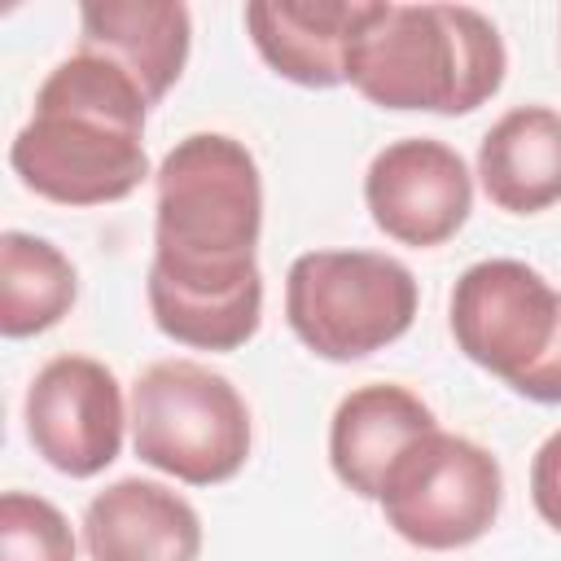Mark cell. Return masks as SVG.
I'll list each match as a JSON object with an SVG mask.
<instances>
[{"label":"cell","instance_id":"cell-1","mask_svg":"<svg viewBox=\"0 0 561 561\" xmlns=\"http://www.w3.org/2000/svg\"><path fill=\"white\" fill-rule=\"evenodd\" d=\"M153 324L193 351H237L263 320V175L224 131H193L153 171Z\"/></svg>","mask_w":561,"mask_h":561},{"label":"cell","instance_id":"cell-2","mask_svg":"<svg viewBox=\"0 0 561 561\" xmlns=\"http://www.w3.org/2000/svg\"><path fill=\"white\" fill-rule=\"evenodd\" d=\"M149 101L114 61L75 48L48 70L35 110L9 145L13 175L57 206H105L131 197L149 175Z\"/></svg>","mask_w":561,"mask_h":561},{"label":"cell","instance_id":"cell-3","mask_svg":"<svg viewBox=\"0 0 561 561\" xmlns=\"http://www.w3.org/2000/svg\"><path fill=\"white\" fill-rule=\"evenodd\" d=\"M508 70L495 22L469 4H394L373 0L351 57L346 83L381 110L469 114L486 105Z\"/></svg>","mask_w":561,"mask_h":561},{"label":"cell","instance_id":"cell-4","mask_svg":"<svg viewBox=\"0 0 561 561\" xmlns=\"http://www.w3.org/2000/svg\"><path fill=\"white\" fill-rule=\"evenodd\" d=\"M447 324L465 359L530 403H561V289L522 259H482L451 285Z\"/></svg>","mask_w":561,"mask_h":561},{"label":"cell","instance_id":"cell-5","mask_svg":"<svg viewBox=\"0 0 561 561\" xmlns=\"http://www.w3.org/2000/svg\"><path fill=\"white\" fill-rule=\"evenodd\" d=\"M131 447L136 456L184 482L219 486L250 460V408L241 390L197 359H158L131 381Z\"/></svg>","mask_w":561,"mask_h":561},{"label":"cell","instance_id":"cell-6","mask_svg":"<svg viewBox=\"0 0 561 561\" xmlns=\"http://www.w3.org/2000/svg\"><path fill=\"white\" fill-rule=\"evenodd\" d=\"M294 337L333 364L399 342L416 320V276L377 250H307L285 276Z\"/></svg>","mask_w":561,"mask_h":561},{"label":"cell","instance_id":"cell-7","mask_svg":"<svg viewBox=\"0 0 561 561\" xmlns=\"http://www.w3.org/2000/svg\"><path fill=\"white\" fill-rule=\"evenodd\" d=\"M377 504L403 543L421 552H456L495 526L504 504V473L482 443L430 430L394 465Z\"/></svg>","mask_w":561,"mask_h":561},{"label":"cell","instance_id":"cell-8","mask_svg":"<svg viewBox=\"0 0 561 561\" xmlns=\"http://www.w3.org/2000/svg\"><path fill=\"white\" fill-rule=\"evenodd\" d=\"M26 438L66 478H96L123 451L131 408L118 377L92 355H57L26 386Z\"/></svg>","mask_w":561,"mask_h":561},{"label":"cell","instance_id":"cell-9","mask_svg":"<svg viewBox=\"0 0 561 561\" xmlns=\"http://www.w3.org/2000/svg\"><path fill=\"white\" fill-rule=\"evenodd\" d=\"M364 206L390 241L430 250L465 228L473 210V175L451 145L434 136H403L368 162Z\"/></svg>","mask_w":561,"mask_h":561},{"label":"cell","instance_id":"cell-10","mask_svg":"<svg viewBox=\"0 0 561 561\" xmlns=\"http://www.w3.org/2000/svg\"><path fill=\"white\" fill-rule=\"evenodd\" d=\"M438 430L430 403L394 381L355 386L329 421V465L337 482L364 500H381L394 465Z\"/></svg>","mask_w":561,"mask_h":561},{"label":"cell","instance_id":"cell-11","mask_svg":"<svg viewBox=\"0 0 561 561\" xmlns=\"http://www.w3.org/2000/svg\"><path fill=\"white\" fill-rule=\"evenodd\" d=\"M83 548L92 561H197V508L149 478H118L83 508Z\"/></svg>","mask_w":561,"mask_h":561},{"label":"cell","instance_id":"cell-12","mask_svg":"<svg viewBox=\"0 0 561 561\" xmlns=\"http://www.w3.org/2000/svg\"><path fill=\"white\" fill-rule=\"evenodd\" d=\"M373 0H254L245 4V31L259 57L298 88L346 83L351 44Z\"/></svg>","mask_w":561,"mask_h":561},{"label":"cell","instance_id":"cell-13","mask_svg":"<svg viewBox=\"0 0 561 561\" xmlns=\"http://www.w3.org/2000/svg\"><path fill=\"white\" fill-rule=\"evenodd\" d=\"M193 18L175 0H101L79 9V48L114 61L158 105L184 75Z\"/></svg>","mask_w":561,"mask_h":561},{"label":"cell","instance_id":"cell-14","mask_svg":"<svg viewBox=\"0 0 561 561\" xmlns=\"http://www.w3.org/2000/svg\"><path fill=\"white\" fill-rule=\"evenodd\" d=\"M478 180L491 206L539 215L561 202V114L552 105H513L478 145Z\"/></svg>","mask_w":561,"mask_h":561},{"label":"cell","instance_id":"cell-15","mask_svg":"<svg viewBox=\"0 0 561 561\" xmlns=\"http://www.w3.org/2000/svg\"><path fill=\"white\" fill-rule=\"evenodd\" d=\"M79 298L75 263L44 237L9 228L0 237V333L35 337L70 316Z\"/></svg>","mask_w":561,"mask_h":561},{"label":"cell","instance_id":"cell-16","mask_svg":"<svg viewBox=\"0 0 561 561\" xmlns=\"http://www.w3.org/2000/svg\"><path fill=\"white\" fill-rule=\"evenodd\" d=\"M0 561H75L66 513L31 491L0 495Z\"/></svg>","mask_w":561,"mask_h":561},{"label":"cell","instance_id":"cell-17","mask_svg":"<svg viewBox=\"0 0 561 561\" xmlns=\"http://www.w3.org/2000/svg\"><path fill=\"white\" fill-rule=\"evenodd\" d=\"M530 504L561 535V430L548 434L530 460Z\"/></svg>","mask_w":561,"mask_h":561}]
</instances>
